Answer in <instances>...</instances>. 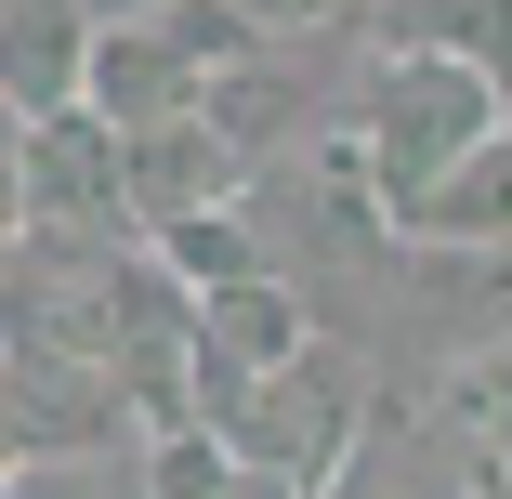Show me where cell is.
I'll use <instances>...</instances> for the list:
<instances>
[{
  "label": "cell",
  "instance_id": "277c9868",
  "mask_svg": "<svg viewBox=\"0 0 512 499\" xmlns=\"http://www.w3.org/2000/svg\"><path fill=\"white\" fill-rule=\"evenodd\" d=\"M355 421H368V381H355V355L342 342H302L250 408H237V447L263 460V473H302V486H329L342 460H355Z\"/></svg>",
  "mask_w": 512,
  "mask_h": 499
},
{
  "label": "cell",
  "instance_id": "8992f818",
  "mask_svg": "<svg viewBox=\"0 0 512 499\" xmlns=\"http://www.w3.org/2000/svg\"><path fill=\"white\" fill-rule=\"evenodd\" d=\"M250 171H263V145H237L224 119H158V132H132V211H145V237L184 211H237Z\"/></svg>",
  "mask_w": 512,
  "mask_h": 499
},
{
  "label": "cell",
  "instance_id": "5b68a950",
  "mask_svg": "<svg viewBox=\"0 0 512 499\" xmlns=\"http://www.w3.org/2000/svg\"><path fill=\"white\" fill-rule=\"evenodd\" d=\"M316 342V303L289 276H237V289H197V421L237 434V408Z\"/></svg>",
  "mask_w": 512,
  "mask_h": 499
},
{
  "label": "cell",
  "instance_id": "6da1fadb",
  "mask_svg": "<svg viewBox=\"0 0 512 499\" xmlns=\"http://www.w3.org/2000/svg\"><path fill=\"white\" fill-rule=\"evenodd\" d=\"M499 119H512V106H499V66H486V53H368L342 145H355V184L381 197V224H407Z\"/></svg>",
  "mask_w": 512,
  "mask_h": 499
},
{
  "label": "cell",
  "instance_id": "7c38bea8",
  "mask_svg": "<svg viewBox=\"0 0 512 499\" xmlns=\"http://www.w3.org/2000/svg\"><path fill=\"white\" fill-rule=\"evenodd\" d=\"M237 14H250L263 40H302V27H329V14H368V0H237Z\"/></svg>",
  "mask_w": 512,
  "mask_h": 499
},
{
  "label": "cell",
  "instance_id": "8fae6325",
  "mask_svg": "<svg viewBox=\"0 0 512 499\" xmlns=\"http://www.w3.org/2000/svg\"><path fill=\"white\" fill-rule=\"evenodd\" d=\"M14 499H158V460H145V447H106V460H14Z\"/></svg>",
  "mask_w": 512,
  "mask_h": 499
},
{
  "label": "cell",
  "instance_id": "7a4b0ae2",
  "mask_svg": "<svg viewBox=\"0 0 512 499\" xmlns=\"http://www.w3.org/2000/svg\"><path fill=\"white\" fill-rule=\"evenodd\" d=\"M0 408H14V460H106V447H158L145 394L119 355L14 329V368H0Z\"/></svg>",
  "mask_w": 512,
  "mask_h": 499
},
{
  "label": "cell",
  "instance_id": "30bf717a",
  "mask_svg": "<svg viewBox=\"0 0 512 499\" xmlns=\"http://www.w3.org/2000/svg\"><path fill=\"white\" fill-rule=\"evenodd\" d=\"M158 250H171V276H197V289L263 276V250H250V197H237V211H184V224H158Z\"/></svg>",
  "mask_w": 512,
  "mask_h": 499
},
{
  "label": "cell",
  "instance_id": "4fadbf2b",
  "mask_svg": "<svg viewBox=\"0 0 512 499\" xmlns=\"http://www.w3.org/2000/svg\"><path fill=\"white\" fill-rule=\"evenodd\" d=\"M92 14H106V27H132V14H171V0H92Z\"/></svg>",
  "mask_w": 512,
  "mask_h": 499
},
{
  "label": "cell",
  "instance_id": "52a82bcc",
  "mask_svg": "<svg viewBox=\"0 0 512 499\" xmlns=\"http://www.w3.org/2000/svg\"><path fill=\"white\" fill-rule=\"evenodd\" d=\"M92 40H106L92 0H0V79H14V119L79 106V92H92Z\"/></svg>",
  "mask_w": 512,
  "mask_h": 499
},
{
  "label": "cell",
  "instance_id": "9c48e42d",
  "mask_svg": "<svg viewBox=\"0 0 512 499\" xmlns=\"http://www.w3.org/2000/svg\"><path fill=\"white\" fill-rule=\"evenodd\" d=\"M368 53H512V0H368Z\"/></svg>",
  "mask_w": 512,
  "mask_h": 499
},
{
  "label": "cell",
  "instance_id": "3957f363",
  "mask_svg": "<svg viewBox=\"0 0 512 499\" xmlns=\"http://www.w3.org/2000/svg\"><path fill=\"white\" fill-rule=\"evenodd\" d=\"M14 224H53V237H145L132 211V132L92 106H53V119H14Z\"/></svg>",
  "mask_w": 512,
  "mask_h": 499
},
{
  "label": "cell",
  "instance_id": "ba28073f",
  "mask_svg": "<svg viewBox=\"0 0 512 499\" xmlns=\"http://www.w3.org/2000/svg\"><path fill=\"white\" fill-rule=\"evenodd\" d=\"M407 237H421V250H512V119L407 211Z\"/></svg>",
  "mask_w": 512,
  "mask_h": 499
}]
</instances>
